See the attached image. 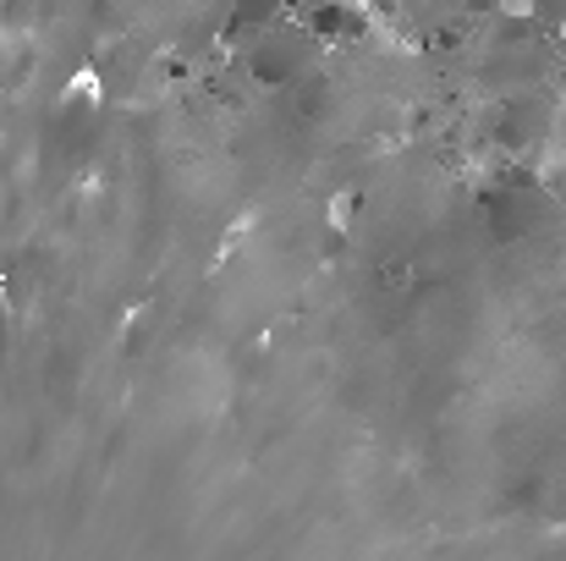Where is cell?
I'll return each mask as SVG.
<instances>
[{"instance_id":"1","label":"cell","mask_w":566,"mask_h":561,"mask_svg":"<svg viewBox=\"0 0 566 561\" xmlns=\"http://www.w3.org/2000/svg\"><path fill=\"white\" fill-rule=\"evenodd\" d=\"M314 50H319V39L297 22H275L253 39H237V55H242L248 77H259V83H297L314 66Z\"/></svg>"},{"instance_id":"2","label":"cell","mask_w":566,"mask_h":561,"mask_svg":"<svg viewBox=\"0 0 566 561\" xmlns=\"http://www.w3.org/2000/svg\"><path fill=\"white\" fill-rule=\"evenodd\" d=\"M545 215H551V193L528 177H512L501 193H490V220L501 237H528Z\"/></svg>"},{"instance_id":"3","label":"cell","mask_w":566,"mask_h":561,"mask_svg":"<svg viewBox=\"0 0 566 561\" xmlns=\"http://www.w3.org/2000/svg\"><path fill=\"white\" fill-rule=\"evenodd\" d=\"M551 122H556V111H551L545 94H506L501 116H495V138L506 149H528V144H539L551 133Z\"/></svg>"},{"instance_id":"4","label":"cell","mask_w":566,"mask_h":561,"mask_svg":"<svg viewBox=\"0 0 566 561\" xmlns=\"http://www.w3.org/2000/svg\"><path fill=\"white\" fill-rule=\"evenodd\" d=\"M303 28L319 39V44H353L369 33V17L358 0H308L303 6Z\"/></svg>"},{"instance_id":"5","label":"cell","mask_w":566,"mask_h":561,"mask_svg":"<svg viewBox=\"0 0 566 561\" xmlns=\"http://www.w3.org/2000/svg\"><path fill=\"white\" fill-rule=\"evenodd\" d=\"M275 22H292V0H226V33L253 39Z\"/></svg>"}]
</instances>
